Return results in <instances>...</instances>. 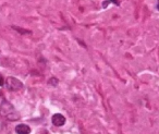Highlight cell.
<instances>
[{
  "label": "cell",
  "instance_id": "ba28073f",
  "mask_svg": "<svg viewBox=\"0 0 159 134\" xmlns=\"http://www.w3.org/2000/svg\"><path fill=\"white\" fill-rule=\"evenodd\" d=\"M158 10H159V3H158Z\"/></svg>",
  "mask_w": 159,
  "mask_h": 134
},
{
  "label": "cell",
  "instance_id": "277c9868",
  "mask_svg": "<svg viewBox=\"0 0 159 134\" xmlns=\"http://www.w3.org/2000/svg\"><path fill=\"white\" fill-rule=\"evenodd\" d=\"M16 134H30L31 133V127L27 124H19L16 127Z\"/></svg>",
  "mask_w": 159,
  "mask_h": 134
},
{
  "label": "cell",
  "instance_id": "5b68a950",
  "mask_svg": "<svg viewBox=\"0 0 159 134\" xmlns=\"http://www.w3.org/2000/svg\"><path fill=\"white\" fill-rule=\"evenodd\" d=\"M12 29L16 30V31H18V32H20V34H31L32 33L31 31H27V30L20 29V27H18V26H12Z\"/></svg>",
  "mask_w": 159,
  "mask_h": 134
},
{
  "label": "cell",
  "instance_id": "8992f818",
  "mask_svg": "<svg viewBox=\"0 0 159 134\" xmlns=\"http://www.w3.org/2000/svg\"><path fill=\"white\" fill-rule=\"evenodd\" d=\"M58 83H59V80H58L57 77H51V79L48 81V84H49V85H52V86L58 85Z\"/></svg>",
  "mask_w": 159,
  "mask_h": 134
},
{
  "label": "cell",
  "instance_id": "3957f363",
  "mask_svg": "<svg viewBox=\"0 0 159 134\" xmlns=\"http://www.w3.org/2000/svg\"><path fill=\"white\" fill-rule=\"evenodd\" d=\"M51 121H52L53 125H56V127H62L66 123V118L61 113H56L52 116Z\"/></svg>",
  "mask_w": 159,
  "mask_h": 134
},
{
  "label": "cell",
  "instance_id": "7a4b0ae2",
  "mask_svg": "<svg viewBox=\"0 0 159 134\" xmlns=\"http://www.w3.org/2000/svg\"><path fill=\"white\" fill-rule=\"evenodd\" d=\"M5 84H6L7 90H10V92H18V90H20L23 88L22 82H21L19 79L13 77V76L7 77V80L5 81Z\"/></svg>",
  "mask_w": 159,
  "mask_h": 134
},
{
  "label": "cell",
  "instance_id": "6da1fadb",
  "mask_svg": "<svg viewBox=\"0 0 159 134\" xmlns=\"http://www.w3.org/2000/svg\"><path fill=\"white\" fill-rule=\"evenodd\" d=\"M0 114L9 121H18L20 119V114L18 113L13 105L7 100H3L0 105Z\"/></svg>",
  "mask_w": 159,
  "mask_h": 134
},
{
  "label": "cell",
  "instance_id": "52a82bcc",
  "mask_svg": "<svg viewBox=\"0 0 159 134\" xmlns=\"http://www.w3.org/2000/svg\"><path fill=\"white\" fill-rule=\"evenodd\" d=\"M3 84H5V80H3V77L0 75V86H3Z\"/></svg>",
  "mask_w": 159,
  "mask_h": 134
}]
</instances>
